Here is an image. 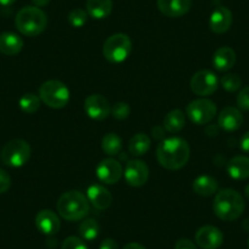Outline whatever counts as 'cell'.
<instances>
[{
	"mask_svg": "<svg viewBox=\"0 0 249 249\" xmlns=\"http://www.w3.org/2000/svg\"><path fill=\"white\" fill-rule=\"evenodd\" d=\"M122 141L116 133H107L102 140V149L110 157H115L121 152Z\"/></svg>",
	"mask_w": 249,
	"mask_h": 249,
	"instance_id": "cell-26",
	"label": "cell"
},
{
	"mask_svg": "<svg viewBox=\"0 0 249 249\" xmlns=\"http://www.w3.org/2000/svg\"><path fill=\"white\" fill-rule=\"evenodd\" d=\"M87 199L99 210L107 209L112 202V196L102 184H90L87 190Z\"/></svg>",
	"mask_w": 249,
	"mask_h": 249,
	"instance_id": "cell-18",
	"label": "cell"
},
{
	"mask_svg": "<svg viewBox=\"0 0 249 249\" xmlns=\"http://www.w3.org/2000/svg\"><path fill=\"white\" fill-rule=\"evenodd\" d=\"M85 111L92 120L102 121L111 114V107L102 94H90L85 100Z\"/></svg>",
	"mask_w": 249,
	"mask_h": 249,
	"instance_id": "cell-10",
	"label": "cell"
},
{
	"mask_svg": "<svg viewBox=\"0 0 249 249\" xmlns=\"http://www.w3.org/2000/svg\"><path fill=\"white\" fill-rule=\"evenodd\" d=\"M219 126L224 131L233 132L237 131L243 124V115L239 109L234 107H226L221 110L219 115Z\"/></svg>",
	"mask_w": 249,
	"mask_h": 249,
	"instance_id": "cell-16",
	"label": "cell"
},
{
	"mask_svg": "<svg viewBox=\"0 0 249 249\" xmlns=\"http://www.w3.org/2000/svg\"><path fill=\"white\" fill-rule=\"evenodd\" d=\"M192 0H158L160 13L167 18H181L190 11Z\"/></svg>",
	"mask_w": 249,
	"mask_h": 249,
	"instance_id": "cell-17",
	"label": "cell"
},
{
	"mask_svg": "<svg viewBox=\"0 0 249 249\" xmlns=\"http://www.w3.org/2000/svg\"><path fill=\"white\" fill-rule=\"evenodd\" d=\"M48 25V18L37 6H26L21 9L15 18V26L20 33L27 37H36L44 32Z\"/></svg>",
	"mask_w": 249,
	"mask_h": 249,
	"instance_id": "cell-4",
	"label": "cell"
},
{
	"mask_svg": "<svg viewBox=\"0 0 249 249\" xmlns=\"http://www.w3.org/2000/svg\"><path fill=\"white\" fill-rule=\"evenodd\" d=\"M219 80L216 75L210 70H200L191 78V89L199 97H207L216 92Z\"/></svg>",
	"mask_w": 249,
	"mask_h": 249,
	"instance_id": "cell-9",
	"label": "cell"
},
{
	"mask_svg": "<svg viewBox=\"0 0 249 249\" xmlns=\"http://www.w3.org/2000/svg\"><path fill=\"white\" fill-rule=\"evenodd\" d=\"M190 155V144L181 137L164 138L157 148L158 161L167 170H178L186 166Z\"/></svg>",
	"mask_w": 249,
	"mask_h": 249,
	"instance_id": "cell-1",
	"label": "cell"
},
{
	"mask_svg": "<svg viewBox=\"0 0 249 249\" xmlns=\"http://www.w3.org/2000/svg\"><path fill=\"white\" fill-rule=\"evenodd\" d=\"M149 169L142 160H130L124 167V179L131 187H141L147 183Z\"/></svg>",
	"mask_w": 249,
	"mask_h": 249,
	"instance_id": "cell-12",
	"label": "cell"
},
{
	"mask_svg": "<svg viewBox=\"0 0 249 249\" xmlns=\"http://www.w3.org/2000/svg\"><path fill=\"white\" fill-rule=\"evenodd\" d=\"M78 232L80 236L86 241H93L99 236L100 227L97 220L94 219H86L81 222L80 227H78Z\"/></svg>",
	"mask_w": 249,
	"mask_h": 249,
	"instance_id": "cell-27",
	"label": "cell"
},
{
	"mask_svg": "<svg viewBox=\"0 0 249 249\" xmlns=\"http://www.w3.org/2000/svg\"><path fill=\"white\" fill-rule=\"evenodd\" d=\"M11 186V177L5 170L0 169V195H4Z\"/></svg>",
	"mask_w": 249,
	"mask_h": 249,
	"instance_id": "cell-34",
	"label": "cell"
},
{
	"mask_svg": "<svg viewBox=\"0 0 249 249\" xmlns=\"http://www.w3.org/2000/svg\"><path fill=\"white\" fill-rule=\"evenodd\" d=\"M196 242L203 249H217L224 242V234L217 227L207 225L197 231Z\"/></svg>",
	"mask_w": 249,
	"mask_h": 249,
	"instance_id": "cell-13",
	"label": "cell"
},
{
	"mask_svg": "<svg viewBox=\"0 0 249 249\" xmlns=\"http://www.w3.org/2000/svg\"><path fill=\"white\" fill-rule=\"evenodd\" d=\"M242 226H243V229L246 230V231H249V219L244 220L243 225H242Z\"/></svg>",
	"mask_w": 249,
	"mask_h": 249,
	"instance_id": "cell-42",
	"label": "cell"
},
{
	"mask_svg": "<svg viewBox=\"0 0 249 249\" xmlns=\"http://www.w3.org/2000/svg\"><path fill=\"white\" fill-rule=\"evenodd\" d=\"M152 141L145 133H137L128 142V152L133 157H143L150 149Z\"/></svg>",
	"mask_w": 249,
	"mask_h": 249,
	"instance_id": "cell-24",
	"label": "cell"
},
{
	"mask_svg": "<svg viewBox=\"0 0 249 249\" xmlns=\"http://www.w3.org/2000/svg\"><path fill=\"white\" fill-rule=\"evenodd\" d=\"M244 193H246V197H247V199L249 200V184H247L246 190H244Z\"/></svg>",
	"mask_w": 249,
	"mask_h": 249,
	"instance_id": "cell-43",
	"label": "cell"
},
{
	"mask_svg": "<svg viewBox=\"0 0 249 249\" xmlns=\"http://www.w3.org/2000/svg\"><path fill=\"white\" fill-rule=\"evenodd\" d=\"M227 172L233 179H246L249 177V158L237 155L227 164Z\"/></svg>",
	"mask_w": 249,
	"mask_h": 249,
	"instance_id": "cell-21",
	"label": "cell"
},
{
	"mask_svg": "<svg viewBox=\"0 0 249 249\" xmlns=\"http://www.w3.org/2000/svg\"><path fill=\"white\" fill-rule=\"evenodd\" d=\"M57 213L68 221H78L89 213V202L80 191H69L62 193L57 200Z\"/></svg>",
	"mask_w": 249,
	"mask_h": 249,
	"instance_id": "cell-3",
	"label": "cell"
},
{
	"mask_svg": "<svg viewBox=\"0 0 249 249\" xmlns=\"http://www.w3.org/2000/svg\"><path fill=\"white\" fill-rule=\"evenodd\" d=\"M152 135L155 140L162 141L165 137V128L162 126H155L152 128Z\"/></svg>",
	"mask_w": 249,
	"mask_h": 249,
	"instance_id": "cell-36",
	"label": "cell"
},
{
	"mask_svg": "<svg viewBox=\"0 0 249 249\" xmlns=\"http://www.w3.org/2000/svg\"><path fill=\"white\" fill-rule=\"evenodd\" d=\"M124 249H145V248L142 246V244L136 243V242H131V243L126 244V246L124 247Z\"/></svg>",
	"mask_w": 249,
	"mask_h": 249,
	"instance_id": "cell-39",
	"label": "cell"
},
{
	"mask_svg": "<svg viewBox=\"0 0 249 249\" xmlns=\"http://www.w3.org/2000/svg\"><path fill=\"white\" fill-rule=\"evenodd\" d=\"M184 124H186V117H184L183 111H181L179 109H175L171 110V111L165 116L162 127H164L165 131H167V132L177 133L184 127Z\"/></svg>",
	"mask_w": 249,
	"mask_h": 249,
	"instance_id": "cell-25",
	"label": "cell"
},
{
	"mask_svg": "<svg viewBox=\"0 0 249 249\" xmlns=\"http://www.w3.org/2000/svg\"><path fill=\"white\" fill-rule=\"evenodd\" d=\"M216 104L213 100L200 98L191 102L186 107L188 119L196 124H207L216 115Z\"/></svg>",
	"mask_w": 249,
	"mask_h": 249,
	"instance_id": "cell-8",
	"label": "cell"
},
{
	"mask_svg": "<svg viewBox=\"0 0 249 249\" xmlns=\"http://www.w3.org/2000/svg\"><path fill=\"white\" fill-rule=\"evenodd\" d=\"M15 1L16 0H0V4L4 6H9V5H11V4L15 3Z\"/></svg>",
	"mask_w": 249,
	"mask_h": 249,
	"instance_id": "cell-41",
	"label": "cell"
},
{
	"mask_svg": "<svg viewBox=\"0 0 249 249\" xmlns=\"http://www.w3.org/2000/svg\"><path fill=\"white\" fill-rule=\"evenodd\" d=\"M40 102L42 100L38 95L33 94V93H27L20 98L18 105H20V109L26 114H35L40 107Z\"/></svg>",
	"mask_w": 249,
	"mask_h": 249,
	"instance_id": "cell-28",
	"label": "cell"
},
{
	"mask_svg": "<svg viewBox=\"0 0 249 249\" xmlns=\"http://www.w3.org/2000/svg\"><path fill=\"white\" fill-rule=\"evenodd\" d=\"M32 149L23 140H13L6 143L1 152V160L6 166L21 167L30 160Z\"/></svg>",
	"mask_w": 249,
	"mask_h": 249,
	"instance_id": "cell-7",
	"label": "cell"
},
{
	"mask_svg": "<svg viewBox=\"0 0 249 249\" xmlns=\"http://www.w3.org/2000/svg\"><path fill=\"white\" fill-rule=\"evenodd\" d=\"M220 83H221L222 88L227 92H236L241 88L242 80L236 73H227V75L222 76Z\"/></svg>",
	"mask_w": 249,
	"mask_h": 249,
	"instance_id": "cell-29",
	"label": "cell"
},
{
	"mask_svg": "<svg viewBox=\"0 0 249 249\" xmlns=\"http://www.w3.org/2000/svg\"><path fill=\"white\" fill-rule=\"evenodd\" d=\"M23 40L20 36L13 32H4L0 35V53L8 56L18 55L22 50Z\"/></svg>",
	"mask_w": 249,
	"mask_h": 249,
	"instance_id": "cell-20",
	"label": "cell"
},
{
	"mask_svg": "<svg viewBox=\"0 0 249 249\" xmlns=\"http://www.w3.org/2000/svg\"><path fill=\"white\" fill-rule=\"evenodd\" d=\"M193 191L197 193L198 196L202 197H210V196L215 195L219 188V183L214 177L209 176V175H200L197 178L193 181Z\"/></svg>",
	"mask_w": 249,
	"mask_h": 249,
	"instance_id": "cell-22",
	"label": "cell"
},
{
	"mask_svg": "<svg viewBox=\"0 0 249 249\" xmlns=\"http://www.w3.org/2000/svg\"><path fill=\"white\" fill-rule=\"evenodd\" d=\"M32 3L35 4V6L37 8H42V6L48 5L50 3V0H32Z\"/></svg>",
	"mask_w": 249,
	"mask_h": 249,
	"instance_id": "cell-40",
	"label": "cell"
},
{
	"mask_svg": "<svg viewBox=\"0 0 249 249\" xmlns=\"http://www.w3.org/2000/svg\"><path fill=\"white\" fill-rule=\"evenodd\" d=\"M95 172H97V176L100 182L105 184H114L121 179L124 170H122V165L119 160L107 158L99 162Z\"/></svg>",
	"mask_w": 249,
	"mask_h": 249,
	"instance_id": "cell-11",
	"label": "cell"
},
{
	"mask_svg": "<svg viewBox=\"0 0 249 249\" xmlns=\"http://www.w3.org/2000/svg\"><path fill=\"white\" fill-rule=\"evenodd\" d=\"M87 14L95 20L107 18L112 10V0H87Z\"/></svg>",
	"mask_w": 249,
	"mask_h": 249,
	"instance_id": "cell-23",
	"label": "cell"
},
{
	"mask_svg": "<svg viewBox=\"0 0 249 249\" xmlns=\"http://www.w3.org/2000/svg\"><path fill=\"white\" fill-rule=\"evenodd\" d=\"M132 52V42L124 33H115L105 40L103 45V55L112 64H120L130 56Z\"/></svg>",
	"mask_w": 249,
	"mask_h": 249,
	"instance_id": "cell-6",
	"label": "cell"
},
{
	"mask_svg": "<svg viewBox=\"0 0 249 249\" xmlns=\"http://www.w3.org/2000/svg\"><path fill=\"white\" fill-rule=\"evenodd\" d=\"M237 105L238 109L249 111V86L242 88L241 92L237 95Z\"/></svg>",
	"mask_w": 249,
	"mask_h": 249,
	"instance_id": "cell-33",
	"label": "cell"
},
{
	"mask_svg": "<svg viewBox=\"0 0 249 249\" xmlns=\"http://www.w3.org/2000/svg\"><path fill=\"white\" fill-rule=\"evenodd\" d=\"M99 249H119V247H117V243L112 238H105L100 243Z\"/></svg>",
	"mask_w": 249,
	"mask_h": 249,
	"instance_id": "cell-37",
	"label": "cell"
},
{
	"mask_svg": "<svg viewBox=\"0 0 249 249\" xmlns=\"http://www.w3.org/2000/svg\"><path fill=\"white\" fill-rule=\"evenodd\" d=\"M61 249H88L86 243L83 242V239H81L80 237L76 236H70L62 242Z\"/></svg>",
	"mask_w": 249,
	"mask_h": 249,
	"instance_id": "cell-32",
	"label": "cell"
},
{
	"mask_svg": "<svg viewBox=\"0 0 249 249\" xmlns=\"http://www.w3.org/2000/svg\"><path fill=\"white\" fill-rule=\"evenodd\" d=\"M36 226L43 234L53 236L59 232L61 224L59 216L53 210L44 209L36 215Z\"/></svg>",
	"mask_w": 249,
	"mask_h": 249,
	"instance_id": "cell-15",
	"label": "cell"
},
{
	"mask_svg": "<svg viewBox=\"0 0 249 249\" xmlns=\"http://www.w3.org/2000/svg\"><path fill=\"white\" fill-rule=\"evenodd\" d=\"M39 98L52 109H62L69 104L70 90L61 81L49 80L39 87Z\"/></svg>",
	"mask_w": 249,
	"mask_h": 249,
	"instance_id": "cell-5",
	"label": "cell"
},
{
	"mask_svg": "<svg viewBox=\"0 0 249 249\" xmlns=\"http://www.w3.org/2000/svg\"><path fill=\"white\" fill-rule=\"evenodd\" d=\"M131 114V107L127 103L119 102L111 107V115L116 120L127 119Z\"/></svg>",
	"mask_w": 249,
	"mask_h": 249,
	"instance_id": "cell-31",
	"label": "cell"
},
{
	"mask_svg": "<svg viewBox=\"0 0 249 249\" xmlns=\"http://www.w3.org/2000/svg\"><path fill=\"white\" fill-rule=\"evenodd\" d=\"M248 249H249V241H248Z\"/></svg>",
	"mask_w": 249,
	"mask_h": 249,
	"instance_id": "cell-44",
	"label": "cell"
},
{
	"mask_svg": "<svg viewBox=\"0 0 249 249\" xmlns=\"http://www.w3.org/2000/svg\"><path fill=\"white\" fill-rule=\"evenodd\" d=\"M236 64V53L230 47H221L214 53L213 56V65L217 71L231 70Z\"/></svg>",
	"mask_w": 249,
	"mask_h": 249,
	"instance_id": "cell-19",
	"label": "cell"
},
{
	"mask_svg": "<svg viewBox=\"0 0 249 249\" xmlns=\"http://www.w3.org/2000/svg\"><path fill=\"white\" fill-rule=\"evenodd\" d=\"M69 22L72 27L75 28H81L87 23L88 20V14L87 11L83 10V9H73L72 11H70L69 14Z\"/></svg>",
	"mask_w": 249,
	"mask_h": 249,
	"instance_id": "cell-30",
	"label": "cell"
},
{
	"mask_svg": "<svg viewBox=\"0 0 249 249\" xmlns=\"http://www.w3.org/2000/svg\"><path fill=\"white\" fill-rule=\"evenodd\" d=\"M175 249H198L196 244L188 238H179L175 244Z\"/></svg>",
	"mask_w": 249,
	"mask_h": 249,
	"instance_id": "cell-35",
	"label": "cell"
},
{
	"mask_svg": "<svg viewBox=\"0 0 249 249\" xmlns=\"http://www.w3.org/2000/svg\"><path fill=\"white\" fill-rule=\"evenodd\" d=\"M239 147L244 153H249V131L242 136L241 141H239Z\"/></svg>",
	"mask_w": 249,
	"mask_h": 249,
	"instance_id": "cell-38",
	"label": "cell"
},
{
	"mask_svg": "<svg viewBox=\"0 0 249 249\" xmlns=\"http://www.w3.org/2000/svg\"><path fill=\"white\" fill-rule=\"evenodd\" d=\"M233 21V16L230 9L225 6H219L212 13L209 18L210 31L216 35H222L230 30Z\"/></svg>",
	"mask_w": 249,
	"mask_h": 249,
	"instance_id": "cell-14",
	"label": "cell"
},
{
	"mask_svg": "<svg viewBox=\"0 0 249 249\" xmlns=\"http://www.w3.org/2000/svg\"><path fill=\"white\" fill-rule=\"evenodd\" d=\"M244 199L237 191L232 188L222 190L215 196L213 209L215 215L224 221H234L244 212Z\"/></svg>",
	"mask_w": 249,
	"mask_h": 249,
	"instance_id": "cell-2",
	"label": "cell"
}]
</instances>
